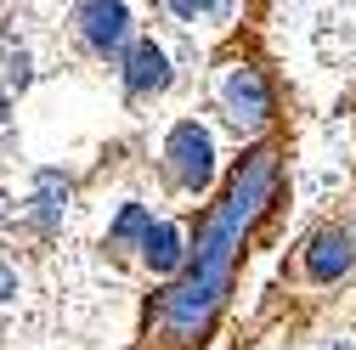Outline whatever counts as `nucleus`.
<instances>
[{
	"label": "nucleus",
	"mask_w": 356,
	"mask_h": 350,
	"mask_svg": "<svg viewBox=\"0 0 356 350\" xmlns=\"http://www.w3.org/2000/svg\"><path fill=\"white\" fill-rule=\"evenodd\" d=\"M272 187H277V153L272 147H254L238 175L227 181V198L215 203L209 226H204V243H198V260L187 266V277L175 283L159 305V317L175 339H198L209 328V311L220 305V294H227L232 283V260L243 249V232L266 215V203H272Z\"/></svg>",
	"instance_id": "1"
},
{
	"label": "nucleus",
	"mask_w": 356,
	"mask_h": 350,
	"mask_svg": "<svg viewBox=\"0 0 356 350\" xmlns=\"http://www.w3.org/2000/svg\"><path fill=\"white\" fill-rule=\"evenodd\" d=\"M164 158H170V175H175V187H187V192H204L215 181V142H209V130L181 119L170 130V142H164Z\"/></svg>",
	"instance_id": "2"
},
{
	"label": "nucleus",
	"mask_w": 356,
	"mask_h": 350,
	"mask_svg": "<svg viewBox=\"0 0 356 350\" xmlns=\"http://www.w3.org/2000/svg\"><path fill=\"white\" fill-rule=\"evenodd\" d=\"M220 108H227V119H232L238 130H260L266 119H272V91H266L260 68L232 62L227 74H220Z\"/></svg>",
	"instance_id": "3"
},
{
	"label": "nucleus",
	"mask_w": 356,
	"mask_h": 350,
	"mask_svg": "<svg viewBox=\"0 0 356 350\" xmlns=\"http://www.w3.org/2000/svg\"><path fill=\"white\" fill-rule=\"evenodd\" d=\"M79 40L91 46L97 57H113L130 46V12L119 6V0H79Z\"/></svg>",
	"instance_id": "4"
},
{
	"label": "nucleus",
	"mask_w": 356,
	"mask_h": 350,
	"mask_svg": "<svg viewBox=\"0 0 356 350\" xmlns=\"http://www.w3.org/2000/svg\"><path fill=\"white\" fill-rule=\"evenodd\" d=\"M159 91H170V57L153 46V40H142V46L124 51V97L130 102H147Z\"/></svg>",
	"instance_id": "5"
},
{
	"label": "nucleus",
	"mask_w": 356,
	"mask_h": 350,
	"mask_svg": "<svg viewBox=\"0 0 356 350\" xmlns=\"http://www.w3.org/2000/svg\"><path fill=\"white\" fill-rule=\"evenodd\" d=\"M356 266V238L350 232H317L311 238V249H305V272H311V283H334V277H345Z\"/></svg>",
	"instance_id": "6"
},
{
	"label": "nucleus",
	"mask_w": 356,
	"mask_h": 350,
	"mask_svg": "<svg viewBox=\"0 0 356 350\" xmlns=\"http://www.w3.org/2000/svg\"><path fill=\"white\" fill-rule=\"evenodd\" d=\"M142 254H147L153 272H175V266H181V232H175L170 221H153L142 232Z\"/></svg>",
	"instance_id": "7"
},
{
	"label": "nucleus",
	"mask_w": 356,
	"mask_h": 350,
	"mask_svg": "<svg viewBox=\"0 0 356 350\" xmlns=\"http://www.w3.org/2000/svg\"><path fill=\"white\" fill-rule=\"evenodd\" d=\"M63 203H68L63 175L57 169H40V181H34V221H40V232H51L63 221Z\"/></svg>",
	"instance_id": "8"
},
{
	"label": "nucleus",
	"mask_w": 356,
	"mask_h": 350,
	"mask_svg": "<svg viewBox=\"0 0 356 350\" xmlns=\"http://www.w3.org/2000/svg\"><path fill=\"white\" fill-rule=\"evenodd\" d=\"M147 226H153V215H147L142 203H124V215L113 221V243H130V238H142Z\"/></svg>",
	"instance_id": "9"
},
{
	"label": "nucleus",
	"mask_w": 356,
	"mask_h": 350,
	"mask_svg": "<svg viewBox=\"0 0 356 350\" xmlns=\"http://www.w3.org/2000/svg\"><path fill=\"white\" fill-rule=\"evenodd\" d=\"M170 6L181 12V17H198V12H209V6H215V0H170Z\"/></svg>",
	"instance_id": "10"
},
{
	"label": "nucleus",
	"mask_w": 356,
	"mask_h": 350,
	"mask_svg": "<svg viewBox=\"0 0 356 350\" xmlns=\"http://www.w3.org/2000/svg\"><path fill=\"white\" fill-rule=\"evenodd\" d=\"M12 294H17V277H12L6 266H0V299H12Z\"/></svg>",
	"instance_id": "11"
},
{
	"label": "nucleus",
	"mask_w": 356,
	"mask_h": 350,
	"mask_svg": "<svg viewBox=\"0 0 356 350\" xmlns=\"http://www.w3.org/2000/svg\"><path fill=\"white\" fill-rule=\"evenodd\" d=\"M0 119H6V85H0Z\"/></svg>",
	"instance_id": "12"
},
{
	"label": "nucleus",
	"mask_w": 356,
	"mask_h": 350,
	"mask_svg": "<svg viewBox=\"0 0 356 350\" xmlns=\"http://www.w3.org/2000/svg\"><path fill=\"white\" fill-rule=\"evenodd\" d=\"M334 350H350V344H334Z\"/></svg>",
	"instance_id": "13"
}]
</instances>
